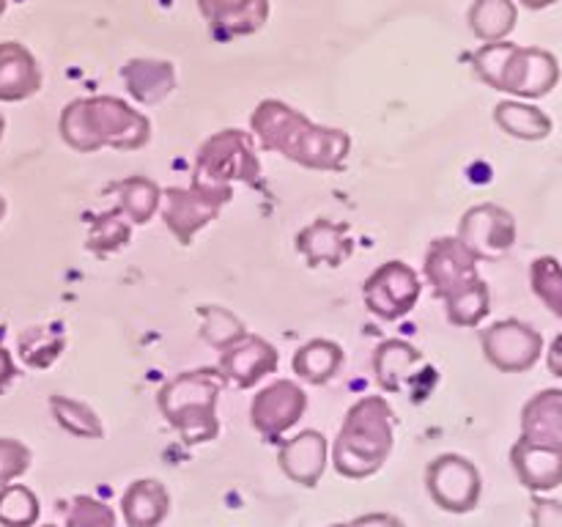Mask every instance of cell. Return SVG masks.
Instances as JSON below:
<instances>
[{"mask_svg": "<svg viewBox=\"0 0 562 527\" xmlns=\"http://www.w3.org/2000/svg\"><path fill=\"white\" fill-rule=\"evenodd\" d=\"M250 126L263 152L283 154L302 168L340 170L351 154L349 132L313 124L280 99H263L250 115Z\"/></svg>", "mask_w": 562, "mask_h": 527, "instance_id": "cell-1", "label": "cell"}, {"mask_svg": "<svg viewBox=\"0 0 562 527\" xmlns=\"http://www.w3.org/2000/svg\"><path fill=\"white\" fill-rule=\"evenodd\" d=\"M60 137L80 154L115 148L135 152L151 141V121L119 97L71 99L60 113Z\"/></svg>", "mask_w": 562, "mask_h": 527, "instance_id": "cell-2", "label": "cell"}, {"mask_svg": "<svg viewBox=\"0 0 562 527\" xmlns=\"http://www.w3.org/2000/svg\"><path fill=\"white\" fill-rule=\"evenodd\" d=\"M395 445V412L382 395L357 401L333 445L335 470L351 481L376 475Z\"/></svg>", "mask_w": 562, "mask_h": 527, "instance_id": "cell-3", "label": "cell"}, {"mask_svg": "<svg viewBox=\"0 0 562 527\" xmlns=\"http://www.w3.org/2000/svg\"><path fill=\"white\" fill-rule=\"evenodd\" d=\"M472 71L494 91L525 99L549 97L560 82V64L554 53L510 42L483 44L472 55Z\"/></svg>", "mask_w": 562, "mask_h": 527, "instance_id": "cell-4", "label": "cell"}, {"mask_svg": "<svg viewBox=\"0 0 562 527\" xmlns=\"http://www.w3.org/2000/svg\"><path fill=\"white\" fill-rule=\"evenodd\" d=\"M223 390L225 379L217 368H195L165 382L157 404L165 421L179 431L181 442L203 445L220 434L217 401Z\"/></svg>", "mask_w": 562, "mask_h": 527, "instance_id": "cell-5", "label": "cell"}, {"mask_svg": "<svg viewBox=\"0 0 562 527\" xmlns=\"http://www.w3.org/2000/svg\"><path fill=\"white\" fill-rule=\"evenodd\" d=\"M261 176L252 135L245 130H220L209 141H203L192 168V190L209 198L228 203L236 181L256 184Z\"/></svg>", "mask_w": 562, "mask_h": 527, "instance_id": "cell-6", "label": "cell"}, {"mask_svg": "<svg viewBox=\"0 0 562 527\" xmlns=\"http://www.w3.org/2000/svg\"><path fill=\"white\" fill-rule=\"evenodd\" d=\"M426 489L434 503L448 514H470L483 494V478L475 461L459 453H442L428 464Z\"/></svg>", "mask_w": 562, "mask_h": 527, "instance_id": "cell-7", "label": "cell"}, {"mask_svg": "<svg viewBox=\"0 0 562 527\" xmlns=\"http://www.w3.org/2000/svg\"><path fill=\"white\" fill-rule=\"evenodd\" d=\"M483 355L497 371L525 373L543 357V335L519 318H503L481 333Z\"/></svg>", "mask_w": 562, "mask_h": 527, "instance_id": "cell-8", "label": "cell"}, {"mask_svg": "<svg viewBox=\"0 0 562 527\" xmlns=\"http://www.w3.org/2000/svg\"><path fill=\"white\" fill-rule=\"evenodd\" d=\"M420 274L404 261H387L366 280L362 285V300L366 307L376 318L384 322H398L415 311L420 300Z\"/></svg>", "mask_w": 562, "mask_h": 527, "instance_id": "cell-9", "label": "cell"}, {"mask_svg": "<svg viewBox=\"0 0 562 527\" xmlns=\"http://www.w3.org/2000/svg\"><path fill=\"white\" fill-rule=\"evenodd\" d=\"M516 236H519V231H516V220L508 209L497 206V203H481V206L467 209L456 239L477 261H497L514 250Z\"/></svg>", "mask_w": 562, "mask_h": 527, "instance_id": "cell-10", "label": "cell"}, {"mask_svg": "<svg viewBox=\"0 0 562 527\" xmlns=\"http://www.w3.org/2000/svg\"><path fill=\"white\" fill-rule=\"evenodd\" d=\"M307 410V395L294 379H278L258 390L250 404V423L267 442H280Z\"/></svg>", "mask_w": 562, "mask_h": 527, "instance_id": "cell-11", "label": "cell"}, {"mask_svg": "<svg viewBox=\"0 0 562 527\" xmlns=\"http://www.w3.org/2000/svg\"><path fill=\"white\" fill-rule=\"evenodd\" d=\"M423 272H426V280L431 283L434 294L439 300L456 294L459 289L470 285L472 280L481 278L477 274V258L456 236H439L428 245Z\"/></svg>", "mask_w": 562, "mask_h": 527, "instance_id": "cell-12", "label": "cell"}, {"mask_svg": "<svg viewBox=\"0 0 562 527\" xmlns=\"http://www.w3.org/2000/svg\"><path fill=\"white\" fill-rule=\"evenodd\" d=\"M280 355L267 338L261 335H250L247 333L245 338L234 340L231 346H225L220 351V368L217 371L223 373L225 384H234V388L247 390L252 384L261 382L263 377L278 371Z\"/></svg>", "mask_w": 562, "mask_h": 527, "instance_id": "cell-13", "label": "cell"}, {"mask_svg": "<svg viewBox=\"0 0 562 527\" xmlns=\"http://www.w3.org/2000/svg\"><path fill=\"white\" fill-rule=\"evenodd\" d=\"M162 220L170 228V234L181 242V245H192L195 234L206 228L212 220H217L220 209L225 206L217 198H209L203 192L192 190V187H170L162 192Z\"/></svg>", "mask_w": 562, "mask_h": 527, "instance_id": "cell-14", "label": "cell"}, {"mask_svg": "<svg viewBox=\"0 0 562 527\" xmlns=\"http://www.w3.org/2000/svg\"><path fill=\"white\" fill-rule=\"evenodd\" d=\"M198 9L217 42L252 36L269 20V0H198Z\"/></svg>", "mask_w": 562, "mask_h": 527, "instance_id": "cell-15", "label": "cell"}, {"mask_svg": "<svg viewBox=\"0 0 562 527\" xmlns=\"http://www.w3.org/2000/svg\"><path fill=\"white\" fill-rule=\"evenodd\" d=\"M327 437L316 428H305V431L294 434V437L280 445L278 464L289 481L313 489L322 481L324 470H327Z\"/></svg>", "mask_w": 562, "mask_h": 527, "instance_id": "cell-16", "label": "cell"}, {"mask_svg": "<svg viewBox=\"0 0 562 527\" xmlns=\"http://www.w3.org/2000/svg\"><path fill=\"white\" fill-rule=\"evenodd\" d=\"M510 467L525 489L541 494L554 492L562 483V445L519 442L510 448Z\"/></svg>", "mask_w": 562, "mask_h": 527, "instance_id": "cell-17", "label": "cell"}, {"mask_svg": "<svg viewBox=\"0 0 562 527\" xmlns=\"http://www.w3.org/2000/svg\"><path fill=\"white\" fill-rule=\"evenodd\" d=\"M42 91L36 55L20 42H0V102H25Z\"/></svg>", "mask_w": 562, "mask_h": 527, "instance_id": "cell-18", "label": "cell"}, {"mask_svg": "<svg viewBox=\"0 0 562 527\" xmlns=\"http://www.w3.org/2000/svg\"><path fill=\"white\" fill-rule=\"evenodd\" d=\"M355 250L349 228L333 220H313L296 234V253L305 256L311 267H340Z\"/></svg>", "mask_w": 562, "mask_h": 527, "instance_id": "cell-19", "label": "cell"}, {"mask_svg": "<svg viewBox=\"0 0 562 527\" xmlns=\"http://www.w3.org/2000/svg\"><path fill=\"white\" fill-rule=\"evenodd\" d=\"M121 80L135 102L159 104L176 88V69L170 60L132 58L121 66Z\"/></svg>", "mask_w": 562, "mask_h": 527, "instance_id": "cell-20", "label": "cell"}, {"mask_svg": "<svg viewBox=\"0 0 562 527\" xmlns=\"http://www.w3.org/2000/svg\"><path fill=\"white\" fill-rule=\"evenodd\" d=\"M126 527H159L170 514V492L157 478H137L121 497Z\"/></svg>", "mask_w": 562, "mask_h": 527, "instance_id": "cell-21", "label": "cell"}, {"mask_svg": "<svg viewBox=\"0 0 562 527\" xmlns=\"http://www.w3.org/2000/svg\"><path fill=\"white\" fill-rule=\"evenodd\" d=\"M521 439L562 445V390L549 388L532 395L521 410Z\"/></svg>", "mask_w": 562, "mask_h": 527, "instance_id": "cell-22", "label": "cell"}, {"mask_svg": "<svg viewBox=\"0 0 562 527\" xmlns=\"http://www.w3.org/2000/svg\"><path fill=\"white\" fill-rule=\"evenodd\" d=\"M423 362V355L406 340L393 338L384 340L373 351V373L384 393H401L406 388V379H412L415 368Z\"/></svg>", "mask_w": 562, "mask_h": 527, "instance_id": "cell-23", "label": "cell"}, {"mask_svg": "<svg viewBox=\"0 0 562 527\" xmlns=\"http://www.w3.org/2000/svg\"><path fill=\"white\" fill-rule=\"evenodd\" d=\"M110 192H115V209L130 220L132 225H143L159 212L162 206V190L157 187V181L146 179V176H130V179L113 181L108 187Z\"/></svg>", "mask_w": 562, "mask_h": 527, "instance_id": "cell-24", "label": "cell"}, {"mask_svg": "<svg viewBox=\"0 0 562 527\" xmlns=\"http://www.w3.org/2000/svg\"><path fill=\"white\" fill-rule=\"evenodd\" d=\"M494 124L510 137L519 141H547L552 135V119L543 110L532 104L519 102V99H505L494 108Z\"/></svg>", "mask_w": 562, "mask_h": 527, "instance_id": "cell-25", "label": "cell"}, {"mask_svg": "<svg viewBox=\"0 0 562 527\" xmlns=\"http://www.w3.org/2000/svg\"><path fill=\"white\" fill-rule=\"evenodd\" d=\"M516 20H519L516 0H475L467 14L470 31L486 44L505 42L514 33Z\"/></svg>", "mask_w": 562, "mask_h": 527, "instance_id": "cell-26", "label": "cell"}, {"mask_svg": "<svg viewBox=\"0 0 562 527\" xmlns=\"http://www.w3.org/2000/svg\"><path fill=\"white\" fill-rule=\"evenodd\" d=\"M344 366V349L329 338L307 340L294 355V373L311 384H324Z\"/></svg>", "mask_w": 562, "mask_h": 527, "instance_id": "cell-27", "label": "cell"}, {"mask_svg": "<svg viewBox=\"0 0 562 527\" xmlns=\"http://www.w3.org/2000/svg\"><path fill=\"white\" fill-rule=\"evenodd\" d=\"M445 313H448V322L453 327H477L492 313V289H488L486 280L477 278L456 294L445 296Z\"/></svg>", "mask_w": 562, "mask_h": 527, "instance_id": "cell-28", "label": "cell"}, {"mask_svg": "<svg viewBox=\"0 0 562 527\" xmlns=\"http://www.w3.org/2000/svg\"><path fill=\"white\" fill-rule=\"evenodd\" d=\"M49 410H53L55 423H58L64 431H69L71 437L99 439L104 434L99 415L91 406L82 404V401L69 399V395H49Z\"/></svg>", "mask_w": 562, "mask_h": 527, "instance_id": "cell-29", "label": "cell"}, {"mask_svg": "<svg viewBox=\"0 0 562 527\" xmlns=\"http://www.w3.org/2000/svg\"><path fill=\"white\" fill-rule=\"evenodd\" d=\"M42 516V503L36 492L22 483H9L0 489V527H36Z\"/></svg>", "mask_w": 562, "mask_h": 527, "instance_id": "cell-30", "label": "cell"}, {"mask_svg": "<svg viewBox=\"0 0 562 527\" xmlns=\"http://www.w3.org/2000/svg\"><path fill=\"white\" fill-rule=\"evenodd\" d=\"M198 316H201V338L220 351L247 335L241 318L234 316L223 305H201L198 307Z\"/></svg>", "mask_w": 562, "mask_h": 527, "instance_id": "cell-31", "label": "cell"}, {"mask_svg": "<svg viewBox=\"0 0 562 527\" xmlns=\"http://www.w3.org/2000/svg\"><path fill=\"white\" fill-rule=\"evenodd\" d=\"M20 355L25 366L49 368L64 355V333L58 327H31L20 335Z\"/></svg>", "mask_w": 562, "mask_h": 527, "instance_id": "cell-32", "label": "cell"}, {"mask_svg": "<svg viewBox=\"0 0 562 527\" xmlns=\"http://www.w3.org/2000/svg\"><path fill=\"white\" fill-rule=\"evenodd\" d=\"M130 220L119 209H110V212L99 214L91 223V231H88V250L97 253V256H108V253H115L130 245Z\"/></svg>", "mask_w": 562, "mask_h": 527, "instance_id": "cell-33", "label": "cell"}, {"mask_svg": "<svg viewBox=\"0 0 562 527\" xmlns=\"http://www.w3.org/2000/svg\"><path fill=\"white\" fill-rule=\"evenodd\" d=\"M530 283L538 300H541L554 316H562V274H560L558 258L554 256L536 258L530 267Z\"/></svg>", "mask_w": 562, "mask_h": 527, "instance_id": "cell-34", "label": "cell"}, {"mask_svg": "<svg viewBox=\"0 0 562 527\" xmlns=\"http://www.w3.org/2000/svg\"><path fill=\"white\" fill-rule=\"evenodd\" d=\"M115 511L104 500L80 494L66 508V527H115Z\"/></svg>", "mask_w": 562, "mask_h": 527, "instance_id": "cell-35", "label": "cell"}, {"mask_svg": "<svg viewBox=\"0 0 562 527\" xmlns=\"http://www.w3.org/2000/svg\"><path fill=\"white\" fill-rule=\"evenodd\" d=\"M33 453L27 445H22L20 439L0 437V489L14 483L16 478L25 475L31 470Z\"/></svg>", "mask_w": 562, "mask_h": 527, "instance_id": "cell-36", "label": "cell"}, {"mask_svg": "<svg viewBox=\"0 0 562 527\" xmlns=\"http://www.w3.org/2000/svg\"><path fill=\"white\" fill-rule=\"evenodd\" d=\"M532 527H562V503L554 497H532Z\"/></svg>", "mask_w": 562, "mask_h": 527, "instance_id": "cell-37", "label": "cell"}, {"mask_svg": "<svg viewBox=\"0 0 562 527\" xmlns=\"http://www.w3.org/2000/svg\"><path fill=\"white\" fill-rule=\"evenodd\" d=\"M340 527H406V525L398 519V516L384 514V511H376V514L357 516V519H351L349 525H340Z\"/></svg>", "mask_w": 562, "mask_h": 527, "instance_id": "cell-38", "label": "cell"}, {"mask_svg": "<svg viewBox=\"0 0 562 527\" xmlns=\"http://www.w3.org/2000/svg\"><path fill=\"white\" fill-rule=\"evenodd\" d=\"M16 377V368H14V360H11L9 351L0 346V393H3L5 388H9L11 382H14Z\"/></svg>", "mask_w": 562, "mask_h": 527, "instance_id": "cell-39", "label": "cell"}, {"mask_svg": "<svg viewBox=\"0 0 562 527\" xmlns=\"http://www.w3.org/2000/svg\"><path fill=\"white\" fill-rule=\"evenodd\" d=\"M560 349H562V338L558 335V338H554V344H552V373H558V377H560V362H558Z\"/></svg>", "mask_w": 562, "mask_h": 527, "instance_id": "cell-40", "label": "cell"}, {"mask_svg": "<svg viewBox=\"0 0 562 527\" xmlns=\"http://www.w3.org/2000/svg\"><path fill=\"white\" fill-rule=\"evenodd\" d=\"M521 5H527V9L538 11V9H549V5H554L558 0H519Z\"/></svg>", "mask_w": 562, "mask_h": 527, "instance_id": "cell-41", "label": "cell"}, {"mask_svg": "<svg viewBox=\"0 0 562 527\" xmlns=\"http://www.w3.org/2000/svg\"><path fill=\"white\" fill-rule=\"evenodd\" d=\"M3 217H5V198L0 195V220H3Z\"/></svg>", "mask_w": 562, "mask_h": 527, "instance_id": "cell-42", "label": "cell"}, {"mask_svg": "<svg viewBox=\"0 0 562 527\" xmlns=\"http://www.w3.org/2000/svg\"><path fill=\"white\" fill-rule=\"evenodd\" d=\"M3 132H5V119H3V113H0V137H3Z\"/></svg>", "mask_w": 562, "mask_h": 527, "instance_id": "cell-43", "label": "cell"}, {"mask_svg": "<svg viewBox=\"0 0 562 527\" xmlns=\"http://www.w3.org/2000/svg\"><path fill=\"white\" fill-rule=\"evenodd\" d=\"M5 5H9V0H0V16H3V11H5Z\"/></svg>", "mask_w": 562, "mask_h": 527, "instance_id": "cell-44", "label": "cell"}, {"mask_svg": "<svg viewBox=\"0 0 562 527\" xmlns=\"http://www.w3.org/2000/svg\"><path fill=\"white\" fill-rule=\"evenodd\" d=\"M42 527H55V525H42Z\"/></svg>", "mask_w": 562, "mask_h": 527, "instance_id": "cell-45", "label": "cell"}, {"mask_svg": "<svg viewBox=\"0 0 562 527\" xmlns=\"http://www.w3.org/2000/svg\"><path fill=\"white\" fill-rule=\"evenodd\" d=\"M333 527H340V525H333Z\"/></svg>", "mask_w": 562, "mask_h": 527, "instance_id": "cell-46", "label": "cell"}]
</instances>
